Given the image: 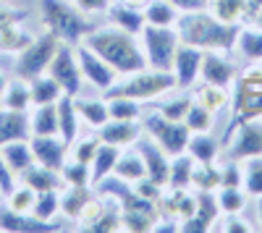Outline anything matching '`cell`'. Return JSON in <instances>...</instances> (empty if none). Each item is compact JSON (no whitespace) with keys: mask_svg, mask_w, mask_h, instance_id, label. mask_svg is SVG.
<instances>
[{"mask_svg":"<svg viewBox=\"0 0 262 233\" xmlns=\"http://www.w3.org/2000/svg\"><path fill=\"white\" fill-rule=\"evenodd\" d=\"M205 8L226 24H244L247 21V0H207Z\"/></svg>","mask_w":262,"mask_h":233,"instance_id":"obj_32","label":"cell"},{"mask_svg":"<svg viewBox=\"0 0 262 233\" xmlns=\"http://www.w3.org/2000/svg\"><path fill=\"white\" fill-rule=\"evenodd\" d=\"M45 74L58 81V87L63 89V95L76 97L81 92L84 76H81L79 60H76V50H74V45H69V42H60L58 45V50H55V55H53Z\"/></svg>","mask_w":262,"mask_h":233,"instance_id":"obj_8","label":"cell"},{"mask_svg":"<svg viewBox=\"0 0 262 233\" xmlns=\"http://www.w3.org/2000/svg\"><path fill=\"white\" fill-rule=\"evenodd\" d=\"M100 144H102L100 134H86V136L79 134V136L69 144V157H74V160H79V162H86V165H90L92 157H95L97 150H100Z\"/></svg>","mask_w":262,"mask_h":233,"instance_id":"obj_42","label":"cell"},{"mask_svg":"<svg viewBox=\"0 0 262 233\" xmlns=\"http://www.w3.org/2000/svg\"><path fill=\"white\" fill-rule=\"evenodd\" d=\"M186 152L196 160V162H217V155H221V144L210 131L202 134H191L189 144H186Z\"/></svg>","mask_w":262,"mask_h":233,"instance_id":"obj_30","label":"cell"},{"mask_svg":"<svg viewBox=\"0 0 262 233\" xmlns=\"http://www.w3.org/2000/svg\"><path fill=\"white\" fill-rule=\"evenodd\" d=\"M254 213H257V225L262 228V197L254 199Z\"/></svg>","mask_w":262,"mask_h":233,"instance_id":"obj_57","label":"cell"},{"mask_svg":"<svg viewBox=\"0 0 262 233\" xmlns=\"http://www.w3.org/2000/svg\"><path fill=\"white\" fill-rule=\"evenodd\" d=\"M121 3H128V6H134V8H144L149 0H121Z\"/></svg>","mask_w":262,"mask_h":233,"instance_id":"obj_58","label":"cell"},{"mask_svg":"<svg viewBox=\"0 0 262 233\" xmlns=\"http://www.w3.org/2000/svg\"><path fill=\"white\" fill-rule=\"evenodd\" d=\"M74 105L81 115V121L90 126V129H100L111 121V113H107V100L105 97H74Z\"/></svg>","mask_w":262,"mask_h":233,"instance_id":"obj_23","label":"cell"},{"mask_svg":"<svg viewBox=\"0 0 262 233\" xmlns=\"http://www.w3.org/2000/svg\"><path fill=\"white\" fill-rule=\"evenodd\" d=\"M18 183V176L11 171V168H8V162L3 160V155H0V194H8L11 192V189Z\"/></svg>","mask_w":262,"mask_h":233,"instance_id":"obj_53","label":"cell"},{"mask_svg":"<svg viewBox=\"0 0 262 233\" xmlns=\"http://www.w3.org/2000/svg\"><path fill=\"white\" fill-rule=\"evenodd\" d=\"M196 215H200L212 230V223L221 218V207H217L215 192H196Z\"/></svg>","mask_w":262,"mask_h":233,"instance_id":"obj_48","label":"cell"},{"mask_svg":"<svg viewBox=\"0 0 262 233\" xmlns=\"http://www.w3.org/2000/svg\"><path fill=\"white\" fill-rule=\"evenodd\" d=\"M118 155H121V150L118 147H113V144H100V150H97V155L92 157V162H90V171H92V186L97 183V181H102L105 176H111L113 173V168H116V162H118Z\"/></svg>","mask_w":262,"mask_h":233,"instance_id":"obj_33","label":"cell"},{"mask_svg":"<svg viewBox=\"0 0 262 233\" xmlns=\"http://www.w3.org/2000/svg\"><path fill=\"white\" fill-rule=\"evenodd\" d=\"M32 215L37 220H55L60 215V192H39Z\"/></svg>","mask_w":262,"mask_h":233,"instance_id":"obj_45","label":"cell"},{"mask_svg":"<svg viewBox=\"0 0 262 233\" xmlns=\"http://www.w3.org/2000/svg\"><path fill=\"white\" fill-rule=\"evenodd\" d=\"M252 24H254V27H259V29H262V8H259V11H257V13H254V16H252Z\"/></svg>","mask_w":262,"mask_h":233,"instance_id":"obj_59","label":"cell"},{"mask_svg":"<svg viewBox=\"0 0 262 233\" xmlns=\"http://www.w3.org/2000/svg\"><path fill=\"white\" fill-rule=\"evenodd\" d=\"M92 194H95L92 186H66L60 192V215L66 220L79 223L81 209L86 207V202L92 199Z\"/></svg>","mask_w":262,"mask_h":233,"instance_id":"obj_22","label":"cell"},{"mask_svg":"<svg viewBox=\"0 0 262 233\" xmlns=\"http://www.w3.org/2000/svg\"><path fill=\"white\" fill-rule=\"evenodd\" d=\"M142 11H144V21L152 27H176L181 16V11L170 0H149Z\"/></svg>","mask_w":262,"mask_h":233,"instance_id":"obj_29","label":"cell"},{"mask_svg":"<svg viewBox=\"0 0 262 233\" xmlns=\"http://www.w3.org/2000/svg\"><path fill=\"white\" fill-rule=\"evenodd\" d=\"M32 152H34V162L53 168V171L60 173L63 162L69 160V144H66L58 134L55 136H29Z\"/></svg>","mask_w":262,"mask_h":233,"instance_id":"obj_15","label":"cell"},{"mask_svg":"<svg viewBox=\"0 0 262 233\" xmlns=\"http://www.w3.org/2000/svg\"><path fill=\"white\" fill-rule=\"evenodd\" d=\"M221 186H242L244 189V165L238 160H228V157L223 160V165H221Z\"/></svg>","mask_w":262,"mask_h":233,"instance_id":"obj_49","label":"cell"},{"mask_svg":"<svg viewBox=\"0 0 262 233\" xmlns=\"http://www.w3.org/2000/svg\"><path fill=\"white\" fill-rule=\"evenodd\" d=\"M173 6H176L181 13H189V11H200L207 6V0H170Z\"/></svg>","mask_w":262,"mask_h":233,"instance_id":"obj_55","label":"cell"},{"mask_svg":"<svg viewBox=\"0 0 262 233\" xmlns=\"http://www.w3.org/2000/svg\"><path fill=\"white\" fill-rule=\"evenodd\" d=\"M200 79L207 84H215V87H231L236 79V66L228 60V53L221 50H205L202 55V71Z\"/></svg>","mask_w":262,"mask_h":233,"instance_id":"obj_14","label":"cell"},{"mask_svg":"<svg viewBox=\"0 0 262 233\" xmlns=\"http://www.w3.org/2000/svg\"><path fill=\"white\" fill-rule=\"evenodd\" d=\"M107 100V113L113 121H139L142 118V102L131 97H105Z\"/></svg>","mask_w":262,"mask_h":233,"instance_id":"obj_41","label":"cell"},{"mask_svg":"<svg viewBox=\"0 0 262 233\" xmlns=\"http://www.w3.org/2000/svg\"><path fill=\"white\" fill-rule=\"evenodd\" d=\"M191 102H194L191 95H179V97H173V100H163V97H160V102L155 105V110L163 113V115L170 118V121H184V115H186L189 108H191Z\"/></svg>","mask_w":262,"mask_h":233,"instance_id":"obj_47","label":"cell"},{"mask_svg":"<svg viewBox=\"0 0 262 233\" xmlns=\"http://www.w3.org/2000/svg\"><path fill=\"white\" fill-rule=\"evenodd\" d=\"M86 48H92L102 60H107L111 66L118 71V76H126V74H134V71H142L147 68V58H144V50H142V42L137 34H128L118 27H102V29H92L84 39Z\"/></svg>","mask_w":262,"mask_h":233,"instance_id":"obj_1","label":"cell"},{"mask_svg":"<svg viewBox=\"0 0 262 233\" xmlns=\"http://www.w3.org/2000/svg\"><path fill=\"white\" fill-rule=\"evenodd\" d=\"M0 105L3 108H11V110H29L32 108V89H29V79H11L8 87L0 97Z\"/></svg>","mask_w":262,"mask_h":233,"instance_id":"obj_28","label":"cell"},{"mask_svg":"<svg viewBox=\"0 0 262 233\" xmlns=\"http://www.w3.org/2000/svg\"><path fill=\"white\" fill-rule=\"evenodd\" d=\"M217 186H221V165L196 162L191 173V189H196V192H215Z\"/></svg>","mask_w":262,"mask_h":233,"instance_id":"obj_37","label":"cell"},{"mask_svg":"<svg viewBox=\"0 0 262 233\" xmlns=\"http://www.w3.org/2000/svg\"><path fill=\"white\" fill-rule=\"evenodd\" d=\"M18 181L27 183V186H32L37 194H39V192H63V189H66L63 176H60L58 171H53V168L39 165V162L29 165L27 171L18 176Z\"/></svg>","mask_w":262,"mask_h":233,"instance_id":"obj_18","label":"cell"},{"mask_svg":"<svg viewBox=\"0 0 262 233\" xmlns=\"http://www.w3.org/2000/svg\"><path fill=\"white\" fill-rule=\"evenodd\" d=\"M58 105V134L66 144H71L76 136H79V110H76V105H74V97L71 95H60V100L55 102Z\"/></svg>","mask_w":262,"mask_h":233,"instance_id":"obj_20","label":"cell"},{"mask_svg":"<svg viewBox=\"0 0 262 233\" xmlns=\"http://www.w3.org/2000/svg\"><path fill=\"white\" fill-rule=\"evenodd\" d=\"M32 39H34V37H32L24 27H21V24H13V27H8V29L0 32V53H6V55H18Z\"/></svg>","mask_w":262,"mask_h":233,"instance_id":"obj_39","label":"cell"},{"mask_svg":"<svg viewBox=\"0 0 262 233\" xmlns=\"http://www.w3.org/2000/svg\"><path fill=\"white\" fill-rule=\"evenodd\" d=\"M158 213H144V209H121V230L131 233H149L155 228Z\"/></svg>","mask_w":262,"mask_h":233,"instance_id":"obj_38","label":"cell"},{"mask_svg":"<svg viewBox=\"0 0 262 233\" xmlns=\"http://www.w3.org/2000/svg\"><path fill=\"white\" fill-rule=\"evenodd\" d=\"M60 225L55 220H37L34 215L13 213V209L0 202V233H55Z\"/></svg>","mask_w":262,"mask_h":233,"instance_id":"obj_12","label":"cell"},{"mask_svg":"<svg viewBox=\"0 0 262 233\" xmlns=\"http://www.w3.org/2000/svg\"><path fill=\"white\" fill-rule=\"evenodd\" d=\"M142 39V50L147 58V68L155 71H170L173 68V58L181 45V37L176 32V27H152L147 24L139 34Z\"/></svg>","mask_w":262,"mask_h":233,"instance_id":"obj_5","label":"cell"},{"mask_svg":"<svg viewBox=\"0 0 262 233\" xmlns=\"http://www.w3.org/2000/svg\"><path fill=\"white\" fill-rule=\"evenodd\" d=\"M29 126H32V136H55L58 134V105L55 102L32 105L29 108Z\"/></svg>","mask_w":262,"mask_h":233,"instance_id":"obj_21","label":"cell"},{"mask_svg":"<svg viewBox=\"0 0 262 233\" xmlns=\"http://www.w3.org/2000/svg\"><path fill=\"white\" fill-rule=\"evenodd\" d=\"M262 8V0H247V21H252V16Z\"/></svg>","mask_w":262,"mask_h":233,"instance_id":"obj_56","label":"cell"},{"mask_svg":"<svg viewBox=\"0 0 262 233\" xmlns=\"http://www.w3.org/2000/svg\"><path fill=\"white\" fill-rule=\"evenodd\" d=\"M71 3L84 13V16H95V13H107L113 0H71Z\"/></svg>","mask_w":262,"mask_h":233,"instance_id":"obj_52","label":"cell"},{"mask_svg":"<svg viewBox=\"0 0 262 233\" xmlns=\"http://www.w3.org/2000/svg\"><path fill=\"white\" fill-rule=\"evenodd\" d=\"M0 197H3V194H0Z\"/></svg>","mask_w":262,"mask_h":233,"instance_id":"obj_62","label":"cell"},{"mask_svg":"<svg viewBox=\"0 0 262 233\" xmlns=\"http://www.w3.org/2000/svg\"><path fill=\"white\" fill-rule=\"evenodd\" d=\"M107 16H111V24L128 32V34H142V29L147 27L144 21V11L142 8H134L128 3H121V0H116V3H111V8H107Z\"/></svg>","mask_w":262,"mask_h":233,"instance_id":"obj_19","label":"cell"},{"mask_svg":"<svg viewBox=\"0 0 262 233\" xmlns=\"http://www.w3.org/2000/svg\"><path fill=\"white\" fill-rule=\"evenodd\" d=\"M194 165L196 160L189 152L181 155H173L170 157V173H168V183L165 189H191V173H194Z\"/></svg>","mask_w":262,"mask_h":233,"instance_id":"obj_26","label":"cell"},{"mask_svg":"<svg viewBox=\"0 0 262 233\" xmlns=\"http://www.w3.org/2000/svg\"><path fill=\"white\" fill-rule=\"evenodd\" d=\"M74 50H76V60H79V68H81L84 81H90L95 89H100V92L105 95V92L118 81V71H116L107 60H102L92 48H86L84 42L74 45Z\"/></svg>","mask_w":262,"mask_h":233,"instance_id":"obj_9","label":"cell"},{"mask_svg":"<svg viewBox=\"0 0 262 233\" xmlns=\"http://www.w3.org/2000/svg\"><path fill=\"white\" fill-rule=\"evenodd\" d=\"M194 100L202 102L210 113H221L226 105H228V89L226 87H215V84L202 81L200 87L194 89Z\"/></svg>","mask_w":262,"mask_h":233,"instance_id":"obj_36","label":"cell"},{"mask_svg":"<svg viewBox=\"0 0 262 233\" xmlns=\"http://www.w3.org/2000/svg\"><path fill=\"white\" fill-rule=\"evenodd\" d=\"M205 230H210V225L200 215H191V218L179 223V233H205Z\"/></svg>","mask_w":262,"mask_h":233,"instance_id":"obj_54","label":"cell"},{"mask_svg":"<svg viewBox=\"0 0 262 233\" xmlns=\"http://www.w3.org/2000/svg\"><path fill=\"white\" fill-rule=\"evenodd\" d=\"M0 155H3V160L8 162V168H11L16 176H21L29 165H34V152H32L29 139L3 144V147H0Z\"/></svg>","mask_w":262,"mask_h":233,"instance_id":"obj_24","label":"cell"},{"mask_svg":"<svg viewBox=\"0 0 262 233\" xmlns=\"http://www.w3.org/2000/svg\"><path fill=\"white\" fill-rule=\"evenodd\" d=\"M97 134L105 144H113L118 150H126V147H134L137 139L142 136V126L137 121H113L111 118L105 126H100Z\"/></svg>","mask_w":262,"mask_h":233,"instance_id":"obj_17","label":"cell"},{"mask_svg":"<svg viewBox=\"0 0 262 233\" xmlns=\"http://www.w3.org/2000/svg\"><path fill=\"white\" fill-rule=\"evenodd\" d=\"M137 150L144 160V168H147V176L158 183H168V173H170V155L163 150V147L152 139V136H139L137 139Z\"/></svg>","mask_w":262,"mask_h":233,"instance_id":"obj_13","label":"cell"},{"mask_svg":"<svg viewBox=\"0 0 262 233\" xmlns=\"http://www.w3.org/2000/svg\"><path fill=\"white\" fill-rule=\"evenodd\" d=\"M170 89H176V76H173V71L142 68L134 74L118 76V81L105 92V97H131L137 102H149V100H160Z\"/></svg>","mask_w":262,"mask_h":233,"instance_id":"obj_3","label":"cell"},{"mask_svg":"<svg viewBox=\"0 0 262 233\" xmlns=\"http://www.w3.org/2000/svg\"><path fill=\"white\" fill-rule=\"evenodd\" d=\"M3 202L13 209V213H24V215H32L34 209V202H37V192L27 183H16L11 192L3 197Z\"/></svg>","mask_w":262,"mask_h":233,"instance_id":"obj_40","label":"cell"},{"mask_svg":"<svg viewBox=\"0 0 262 233\" xmlns=\"http://www.w3.org/2000/svg\"><path fill=\"white\" fill-rule=\"evenodd\" d=\"M39 11H42L45 29L53 32L60 42H69V45H79L95 29L86 21V16L74 3H66V0H39Z\"/></svg>","mask_w":262,"mask_h":233,"instance_id":"obj_4","label":"cell"},{"mask_svg":"<svg viewBox=\"0 0 262 233\" xmlns=\"http://www.w3.org/2000/svg\"><path fill=\"white\" fill-rule=\"evenodd\" d=\"M0 202H3V197H0Z\"/></svg>","mask_w":262,"mask_h":233,"instance_id":"obj_61","label":"cell"},{"mask_svg":"<svg viewBox=\"0 0 262 233\" xmlns=\"http://www.w3.org/2000/svg\"><path fill=\"white\" fill-rule=\"evenodd\" d=\"M84 233H116L121 230V204L111 197H105V209H102V215L90 223L86 228H81Z\"/></svg>","mask_w":262,"mask_h":233,"instance_id":"obj_34","label":"cell"},{"mask_svg":"<svg viewBox=\"0 0 262 233\" xmlns=\"http://www.w3.org/2000/svg\"><path fill=\"white\" fill-rule=\"evenodd\" d=\"M113 173L118 178L128 181V183H137L139 178H144L147 176V168H144V160H142L139 150H128V147H126V150H121Z\"/></svg>","mask_w":262,"mask_h":233,"instance_id":"obj_27","label":"cell"},{"mask_svg":"<svg viewBox=\"0 0 262 233\" xmlns=\"http://www.w3.org/2000/svg\"><path fill=\"white\" fill-rule=\"evenodd\" d=\"M21 18H27V11L24 8H13V6H0V32L13 27V24H21Z\"/></svg>","mask_w":262,"mask_h":233,"instance_id":"obj_51","label":"cell"},{"mask_svg":"<svg viewBox=\"0 0 262 233\" xmlns=\"http://www.w3.org/2000/svg\"><path fill=\"white\" fill-rule=\"evenodd\" d=\"M202 55L205 50L194 48V45H186L181 42L179 50H176V58H173V76H176V87L179 89H191L196 79H200V71H202Z\"/></svg>","mask_w":262,"mask_h":233,"instance_id":"obj_11","label":"cell"},{"mask_svg":"<svg viewBox=\"0 0 262 233\" xmlns=\"http://www.w3.org/2000/svg\"><path fill=\"white\" fill-rule=\"evenodd\" d=\"M32 136L29 110H11L0 105V147L8 142H21Z\"/></svg>","mask_w":262,"mask_h":233,"instance_id":"obj_16","label":"cell"},{"mask_svg":"<svg viewBox=\"0 0 262 233\" xmlns=\"http://www.w3.org/2000/svg\"><path fill=\"white\" fill-rule=\"evenodd\" d=\"M242 165H244V192L249 194V199L262 197V157H249Z\"/></svg>","mask_w":262,"mask_h":233,"instance_id":"obj_46","label":"cell"},{"mask_svg":"<svg viewBox=\"0 0 262 233\" xmlns=\"http://www.w3.org/2000/svg\"><path fill=\"white\" fill-rule=\"evenodd\" d=\"M58 45H60V39L53 32H48V29H45V34L34 37L29 45L16 55V66H13L16 76L34 79L39 74H45L48 66H50V60H53V55H55V50H58Z\"/></svg>","mask_w":262,"mask_h":233,"instance_id":"obj_7","label":"cell"},{"mask_svg":"<svg viewBox=\"0 0 262 233\" xmlns=\"http://www.w3.org/2000/svg\"><path fill=\"white\" fill-rule=\"evenodd\" d=\"M60 176L66 181V186H92V171L86 162H79L74 157H69L60 168Z\"/></svg>","mask_w":262,"mask_h":233,"instance_id":"obj_44","label":"cell"},{"mask_svg":"<svg viewBox=\"0 0 262 233\" xmlns=\"http://www.w3.org/2000/svg\"><path fill=\"white\" fill-rule=\"evenodd\" d=\"M29 89H32V105H48V102H58L63 89L58 87V81L48 74H39L34 79H29Z\"/></svg>","mask_w":262,"mask_h":233,"instance_id":"obj_35","label":"cell"},{"mask_svg":"<svg viewBox=\"0 0 262 233\" xmlns=\"http://www.w3.org/2000/svg\"><path fill=\"white\" fill-rule=\"evenodd\" d=\"M238 55H242L247 63H262V29L259 27H242L236 37V48Z\"/></svg>","mask_w":262,"mask_h":233,"instance_id":"obj_25","label":"cell"},{"mask_svg":"<svg viewBox=\"0 0 262 233\" xmlns=\"http://www.w3.org/2000/svg\"><path fill=\"white\" fill-rule=\"evenodd\" d=\"M184 123L189 126L191 134H202V131H212V123H215V113H210L202 102H191L189 113L184 115Z\"/></svg>","mask_w":262,"mask_h":233,"instance_id":"obj_43","label":"cell"},{"mask_svg":"<svg viewBox=\"0 0 262 233\" xmlns=\"http://www.w3.org/2000/svg\"><path fill=\"white\" fill-rule=\"evenodd\" d=\"M238 29H242V24H226V21L215 18L207 8L181 13L176 24L181 42L200 50H221V53H231L236 48Z\"/></svg>","mask_w":262,"mask_h":233,"instance_id":"obj_2","label":"cell"},{"mask_svg":"<svg viewBox=\"0 0 262 233\" xmlns=\"http://www.w3.org/2000/svg\"><path fill=\"white\" fill-rule=\"evenodd\" d=\"M215 197H217L221 215H244L249 194L242 186H221V189H215Z\"/></svg>","mask_w":262,"mask_h":233,"instance_id":"obj_31","label":"cell"},{"mask_svg":"<svg viewBox=\"0 0 262 233\" xmlns=\"http://www.w3.org/2000/svg\"><path fill=\"white\" fill-rule=\"evenodd\" d=\"M228 160L244 162L249 157H262V126L254 121H242L236 126V134L231 136V144L226 150Z\"/></svg>","mask_w":262,"mask_h":233,"instance_id":"obj_10","label":"cell"},{"mask_svg":"<svg viewBox=\"0 0 262 233\" xmlns=\"http://www.w3.org/2000/svg\"><path fill=\"white\" fill-rule=\"evenodd\" d=\"M212 230H223V233H249L254 230L249 220H244L242 215H221L212 223Z\"/></svg>","mask_w":262,"mask_h":233,"instance_id":"obj_50","label":"cell"},{"mask_svg":"<svg viewBox=\"0 0 262 233\" xmlns=\"http://www.w3.org/2000/svg\"><path fill=\"white\" fill-rule=\"evenodd\" d=\"M142 129L147 131V136L155 139L170 157L186 152L191 131H189V126L184 121H170V118H165L163 113L155 110V113H149V115L142 118Z\"/></svg>","mask_w":262,"mask_h":233,"instance_id":"obj_6","label":"cell"},{"mask_svg":"<svg viewBox=\"0 0 262 233\" xmlns=\"http://www.w3.org/2000/svg\"><path fill=\"white\" fill-rule=\"evenodd\" d=\"M6 87H8V79H6V74H3V71H0V97H3Z\"/></svg>","mask_w":262,"mask_h":233,"instance_id":"obj_60","label":"cell"}]
</instances>
